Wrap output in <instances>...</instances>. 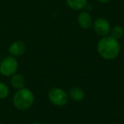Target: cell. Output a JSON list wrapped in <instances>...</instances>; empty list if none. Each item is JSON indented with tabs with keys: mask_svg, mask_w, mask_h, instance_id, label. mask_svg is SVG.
Wrapping results in <instances>:
<instances>
[{
	"mask_svg": "<svg viewBox=\"0 0 124 124\" xmlns=\"http://www.w3.org/2000/svg\"><path fill=\"white\" fill-rule=\"evenodd\" d=\"M98 53L103 59L107 60H114L120 54L121 47L118 41L111 36L103 37L97 45Z\"/></svg>",
	"mask_w": 124,
	"mask_h": 124,
	"instance_id": "obj_1",
	"label": "cell"
},
{
	"mask_svg": "<svg viewBox=\"0 0 124 124\" xmlns=\"http://www.w3.org/2000/svg\"><path fill=\"white\" fill-rule=\"evenodd\" d=\"M35 101V97L33 93L30 89L23 88L18 89L15 93L13 98V104L18 110H25L32 106Z\"/></svg>",
	"mask_w": 124,
	"mask_h": 124,
	"instance_id": "obj_2",
	"label": "cell"
},
{
	"mask_svg": "<svg viewBox=\"0 0 124 124\" xmlns=\"http://www.w3.org/2000/svg\"><path fill=\"white\" fill-rule=\"evenodd\" d=\"M19 67V63L16 57L6 56L0 62V73L4 77H12L16 74Z\"/></svg>",
	"mask_w": 124,
	"mask_h": 124,
	"instance_id": "obj_3",
	"label": "cell"
},
{
	"mask_svg": "<svg viewBox=\"0 0 124 124\" xmlns=\"http://www.w3.org/2000/svg\"><path fill=\"white\" fill-rule=\"evenodd\" d=\"M48 100L56 106H64L68 102V94L60 88H54L48 92Z\"/></svg>",
	"mask_w": 124,
	"mask_h": 124,
	"instance_id": "obj_4",
	"label": "cell"
},
{
	"mask_svg": "<svg viewBox=\"0 0 124 124\" xmlns=\"http://www.w3.org/2000/svg\"><path fill=\"white\" fill-rule=\"evenodd\" d=\"M93 30L99 36H108L110 32V22L105 18H98L93 23Z\"/></svg>",
	"mask_w": 124,
	"mask_h": 124,
	"instance_id": "obj_5",
	"label": "cell"
},
{
	"mask_svg": "<svg viewBox=\"0 0 124 124\" xmlns=\"http://www.w3.org/2000/svg\"><path fill=\"white\" fill-rule=\"evenodd\" d=\"M26 49V47L23 42L16 41L10 44V46L9 48V53L12 56L17 57L22 55L25 53Z\"/></svg>",
	"mask_w": 124,
	"mask_h": 124,
	"instance_id": "obj_6",
	"label": "cell"
},
{
	"mask_svg": "<svg viewBox=\"0 0 124 124\" xmlns=\"http://www.w3.org/2000/svg\"><path fill=\"white\" fill-rule=\"evenodd\" d=\"M78 22L80 27L83 29H88L93 25V19L91 15L86 11H83L78 17Z\"/></svg>",
	"mask_w": 124,
	"mask_h": 124,
	"instance_id": "obj_7",
	"label": "cell"
},
{
	"mask_svg": "<svg viewBox=\"0 0 124 124\" xmlns=\"http://www.w3.org/2000/svg\"><path fill=\"white\" fill-rule=\"evenodd\" d=\"M11 86L16 89H21L25 88L26 85V79L24 76L21 74H14L10 80Z\"/></svg>",
	"mask_w": 124,
	"mask_h": 124,
	"instance_id": "obj_8",
	"label": "cell"
},
{
	"mask_svg": "<svg viewBox=\"0 0 124 124\" xmlns=\"http://www.w3.org/2000/svg\"><path fill=\"white\" fill-rule=\"evenodd\" d=\"M69 95L71 99L74 101H82L85 97V92L83 88L75 87V88H71L69 91Z\"/></svg>",
	"mask_w": 124,
	"mask_h": 124,
	"instance_id": "obj_9",
	"label": "cell"
},
{
	"mask_svg": "<svg viewBox=\"0 0 124 124\" xmlns=\"http://www.w3.org/2000/svg\"><path fill=\"white\" fill-rule=\"evenodd\" d=\"M88 0H66V4L73 10H81L87 6Z\"/></svg>",
	"mask_w": 124,
	"mask_h": 124,
	"instance_id": "obj_10",
	"label": "cell"
},
{
	"mask_svg": "<svg viewBox=\"0 0 124 124\" xmlns=\"http://www.w3.org/2000/svg\"><path fill=\"white\" fill-rule=\"evenodd\" d=\"M111 37L116 39H120L124 34V30L121 26H115L111 29Z\"/></svg>",
	"mask_w": 124,
	"mask_h": 124,
	"instance_id": "obj_11",
	"label": "cell"
},
{
	"mask_svg": "<svg viewBox=\"0 0 124 124\" xmlns=\"http://www.w3.org/2000/svg\"><path fill=\"white\" fill-rule=\"evenodd\" d=\"M9 94V88L3 82H0V100H4Z\"/></svg>",
	"mask_w": 124,
	"mask_h": 124,
	"instance_id": "obj_12",
	"label": "cell"
},
{
	"mask_svg": "<svg viewBox=\"0 0 124 124\" xmlns=\"http://www.w3.org/2000/svg\"><path fill=\"white\" fill-rule=\"evenodd\" d=\"M97 1L101 3V4H105V3H108L109 1H110V0H97Z\"/></svg>",
	"mask_w": 124,
	"mask_h": 124,
	"instance_id": "obj_13",
	"label": "cell"
},
{
	"mask_svg": "<svg viewBox=\"0 0 124 124\" xmlns=\"http://www.w3.org/2000/svg\"><path fill=\"white\" fill-rule=\"evenodd\" d=\"M31 124H41V123H39V122H32V123H31Z\"/></svg>",
	"mask_w": 124,
	"mask_h": 124,
	"instance_id": "obj_14",
	"label": "cell"
},
{
	"mask_svg": "<svg viewBox=\"0 0 124 124\" xmlns=\"http://www.w3.org/2000/svg\"><path fill=\"white\" fill-rule=\"evenodd\" d=\"M0 124H4V123H2V122H0Z\"/></svg>",
	"mask_w": 124,
	"mask_h": 124,
	"instance_id": "obj_15",
	"label": "cell"
}]
</instances>
